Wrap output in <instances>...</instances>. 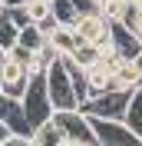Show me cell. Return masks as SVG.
Listing matches in <instances>:
<instances>
[{
    "mask_svg": "<svg viewBox=\"0 0 142 146\" xmlns=\"http://www.w3.org/2000/svg\"><path fill=\"white\" fill-rule=\"evenodd\" d=\"M33 146H66V136H63L60 123H56L53 116L46 119V123H40V126H33Z\"/></svg>",
    "mask_w": 142,
    "mask_h": 146,
    "instance_id": "cell-11",
    "label": "cell"
},
{
    "mask_svg": "<svg viewBox=\"0 0 142 146\" xmlns=\"http://www.w3.org/2000/svg\"><path fill=\"white\" fill-rule=\"evenodd\" d=\"M112 86H119V90H139L142 86V70L135 60H119L112 70Z\"/></svg>",
    "mask_w": 142,
    "mask_h": 146,
    "instance_id": "cell-9",
    "label": "cell"
},
{
    "mask_svg": "<svg viewBox=\"0 0 142 146\" xmlns=\"http://www.w3.org/2000/svg\"><path fill=\"white\" fill-rule=\"evenodd\" d=\"M20 106H23V116H27V123H30V133H33V126L46 123V119L56 113L53 100H50V90H46V73H33V76H30L27 90L20 96Z\"/></svg>",
    "mask_w": 142,
    "mask_h": 146,
    "instance_id": "cell-1",
    "label": "cell"
},
{
    "mask_svg": "<svg viewBox=\"0 0 142 146\" xmlns=\"http://www.w3.org/2000/svg\"><path fill=\"white\" fill-rule=\"evenodd\" d=\"M70 56L83 66V70H89L93 63H99V56H103V46H96V43H80Z\"/></svg>",
    "mask_w": 142,
    "mask_h": 146,
    "instance_id": "cell-15",
    "label": "cell"
},
{
    "mask_svg": "<svg viewBox=\"0 0 142 146\" xmlns=\"http://www.w3.org/2000/svg\"><path fill=\"white\" fill-rule=\"evenodd\" d=\"M126 126L132 129L135 136L142 143V86L132 93V100H129V110H126Z\"/></svg>",
    "mask_w": 142,
    "mask_h": 146,
    "instance_id": "cell-13",
    "label": "cell"
},
{
    "mask_svg": "<svg viewBox=\"0 0 142 146\" xmlns=\"http://www.w3.org/2000/svg\"><path fill=\"white\" fill-rule=\"evenodd\" d=\"M17 43H23V46H30V50H36V53H40L50 40H46V33L40 30V23H27V27L20 30V40H17Z\"/></svg>",
    "mask_w": 142,
    "mask_h": 146,
    "instance_id": "cell-14",
    "label": "cell"
},
{
    "mask_svg": "<svg viewBox=\"0 0 142 146\" xmlns=\"http://www.w3.org/2000/svg\"><path fill=\"white\" fill-rule=\"evenodd\" d=\"M135 63H139V70H142V53H139V60H135Z\"/></svg>",
    "mask_w": 142,
    "mask_h": 146,
    "instance_id": "cell-22",
    "label": "cell"
},
{
    "mask_svg": "<svg viewBox=\"0 0 142 146\" xmlns=\"http://www.w3.org/2000/svg\"><path fill=\"white\" fill-rule=\"evenodd\" d=\"M46 40H50V46H53L60 56H63V53H73V50L83 43L80 33H76L73 27H66V23H56V27L50 30V36H46Z\"/></svg>",
    "mask_w": 142,
    "mask_h": 146,
    "instance_id": "cell-10",
    "label": "cell"
},
{
    "mask_svg": "<svg viewBox=\"0 0 142 146\" xmlns=\"http://www.w3.org/2000/svg\"><path fill=\"white\" fill-rule=\"evenodd\" d=\"M93 133H96V146H142L139 136L126 126V119H99L89 116Z\"/></svg>",
    "mask_w": 142,
    "mask_h": 146,
    "instance_id": "cell-6",
    "label": "cell"
},
{
    "mask_svg": "<svg viewBox=\"0 0 142 146\" xmlns=\"http://www.w3.org/2000/svg\"><path fill=\"white\" fill-rule=\"evenodd\" d=\"M46 90H50L53 110H83V96L76 93V83L60 56L46 66Z\"/></svg>",
    "mask_w": 142,
    "mask_h": 146,
    "instance_id": "cell-2",
    "label": "cell"
},
{
    "mask_svg": "<svg viewBox=\"0 0 142 146\" xmlns=\"http://www.w3.org/2000/svg\"><path fill=\"white\" fill-rule=\"evenodd\" d=\"M50 7H53V17L60 20V23H66V27H73L76 17H80V10H76L73 0H50Z\"/></svg>",
    "mask_w": 142,
    "mask_h": 146,
    "instance_id": "cell-16",
    "label": "cell"
},
{
    "mask_svg": "<svg viewBox=\"0 0 142 146\" xmlns=\"http://www.w3.org/2000/svg\"><path fill=\"white\" fill-rule=\"evenodd\" d=\"M73 30L80 33L83 43L109 46V40H112V23L103 17V10H83L80 17H76V23H73Z\"/></svg>",
    "mask_w": 142,
    "mask_h": 146,
    "instance_id": "cell-5",
    "label": "cell"
},
{
    "mask_svg": "<svg viewBox=\"0 0 142 146\" xmlns=\"http://www.w3.org/2000/svg\"><path fill=\"white\" fill-rule=\"evenodd\" d=\"M109 46H112L116 56H122V60H139L142 36L135 33L132 27H126V23H112V40H109Z\"/></svg>",
    "mask_w": 142,
    "mask_h": 146,
    "instance_id": "cell-8",
    "label": "cell"
},
{
    "mask_svg": "<svg viewBox=\"0 0 142 146\" xmlns=\"http://www.w3.org/2000/svg\"><path fill=\"white\" fill-rule=\"evenodd\" d=\"M132 93L135 90H119V86L89 93L86 100H83V113L86 116H99V119H126V110H129Z\"/></svg>",
    "mask_w": 142,
    "mask_h": 146,
    "instance_id": "cell-3",
    "label": "cell"
},
{
    "mask_svg": "<svg viewBox=\"0 0 142 146\" xmlns=\"http://www.w3.org/2000/svg\"><path fill=\"white\" fill-rule=\"evenodd\" d=\"M129 3H132V0H109L106 7H103V17H106L109 23H122L126 13H129Z\"/></svg>",
    "mask_w": 142,
    "mask_h": 146,
    "instance_id": "cell-17",
    "label": "cell"
},
{
    "mask_svg": "<svg viewBox=\"0 0 142 146\" xmlns=\"http://www.w3.org/2000/svg\"><path fill=\"white\" fill-rule=\"evenodd\" d=\"M3 56H7V50H3V46H0V60H3Z\"/></svg>",
    "mask_w": 142,
    "mask_h": 146,
    "instance_id": "cell-21",
    "label": "cell"
},
{
    "mask_svg": "<svg viewBox=\"0 0 142 146\" xmlns=\"http://www.w3.org/2000/svg\"><path fill=\"white\" fill-rule=\"evenodd\" d=\"M10 133H13V126H10L7 119H0V146H3V143L10 139Z\"/></svg>",
    "mask_w": 142,
    "mask_h": 146,
    "instance_id": "cell-19",
    "label": "cell"
},
{
    "mask_svg": "<svg viewBox=\"0 0 142 146\" xmlns=\"http://www.w3.org/2000/svg\"><path fill=\"white\" fill-rule=\"evenodd\" d=\"M30 76H33V73H30L23 63L10 60V56H3V60H0V93H7V96L20 100V96H23V90H27V83H30Z\"/></svg>",
    "mask_w": 142,
    "mask_h": 146,
    "instance_id": "cell-7",
    "label": "cell"
},
{
    "mask_svg": "<svg viewBox=\"0 0 142 146\" xmlns=\"http://www.w3.org/2000/svg\"><path fill=\"white\" fill-rule=\"evenodd\" d=\"M0 7H3V0H0Z\"/></svg>",
    "mask_w": 142,
    "mask_h": 146,
    "instance_id": "cell-23",
    "label": "cell"
},
{
    "mask_svg": "<svg viewBox=\"0 0 142 146\" xmlns=\"http://www.w3.org/2000/svg\"><path fill=\"white\" fill-rule=\"evenodd\" d=\"M53 119L60 123L66 146H96V133H93V123L83 110H56Z\"/></svg>",
    "mask_w": 142,
    "mask_h": 146,
    "instance_id": "cell-4",
    "label": "cell"
},
{
    "mask_svg": "<svg viewBox=\"0 0 142 146\" xmlns=\"http://www.w3.org/2000/svg\"><path fill=\"white\" fill-rule=\"evenodd\" d=\"M30 0H3V7H27Z\"/></svg>",
    "mask_w": 142,
    "mask_h": 146,
    "instance_id": "cell-20",
    "label": "cell"
},
{
    "mask_svg": "<svg viewBox=\"0 0 142 146\" xmlns=\"http://www.w3.org/2000/svg\"><path fill=\"white\" fill-rule=\"evenodd\" d=\"M27 17H30V23H40V20H46L50 13H53V7H50V0H30L27 7Z\"/></svg>",
    "mask_w": 142,
    "mask_h": 146,
    "instance_id": "cell-18",
    "label": "cell"
},
{
    "mask_svg": "<svg viewBox=\"0 0 142 146\" xmlns=\"http://www.w3.org/2000/svg\"><path fill=\"white\" fill-rule=\"evenodd\" d=\"M20 23L13 20V13H10V7H0V46L3 50H10V46L20 40Z\"/></svg>",
    "mask_w": 142,
    "mask_h": 146,
    "instance_id": "cell-12",
    "label": "cell"
}]
</instances>
